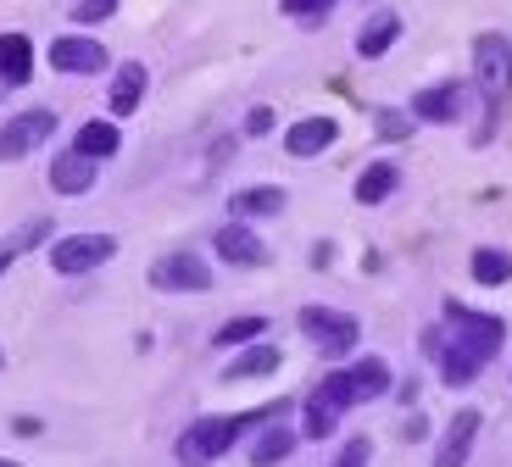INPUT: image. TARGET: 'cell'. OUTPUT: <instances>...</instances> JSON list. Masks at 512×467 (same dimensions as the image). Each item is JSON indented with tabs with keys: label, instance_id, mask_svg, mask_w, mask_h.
<instances>
[{
	"label": "cell",
	"instance_id": "cell-1",
	"mask_svg": "<svg viewBox=\"0 0 512 467\" xmlns=\"http://www.w3.org/2000/svg\"><path fill=\"white\" fill-rule=\"evenodd\" d=\"M446 317H451V323L423 329L418 345L435 356L440 384L462 390V384H474L479 373H485V362H496V351L507 345V323L490 317V312H468L462 301H446Z\"/></svg>",
	"mask_w": 512,
	"mask_h": 467
},
{
	"label": "cell",
	"instance_id": "cell-2",
	"mask_svg": "<svg viewBox=\"0 0 512 467\" xmlns=\"http://www.w3.org/2000/svg\"><path fill=\"white\" fill-rule=\"evenodd\" d=\"M290 412V406H262V412H245V417H195L190 429L179 434V445H173V456H179L184 467H206L218 462V456L234 451V440H240L245 429H256V423H268V417Z\"/></svg>",
	"mask_w": 512,
	"mask_h": 467
},
{
	"label": "cell",
	"instance_id": "cell-3",
	"mask_svg": "<svg viewBox=\"0 0 512 467\" xmlns=\"http://www.w3.org/2000/svg\"><path fill=\"white\" fill-rule=\"evenodd\" d=\"M384 390H390V367H384V356H362V362H351V367H334L312 395H323L334 412H351V406H362V401H379Z\"/></svg>",
	"mask_w": 512,
	"mask_h": 467
},
{
	"label": "cell",
	"instance_id": "cell-4",
	"mask_svg": "<svg viewBox=\"0 0 512 467\" xmlns=\"http://www.w3.org/2000/svg\"><path fill=\"white\" fill-rule=\"evenodd\" d=\"M474 78H479V95L490 106V123H496L501 101L512 95V39L507 34H479L474 39Z\"/></svg>",
	"mask_w": 512,
	"mask_h": 467
},
{
	"label": "cell",
	"instance_id": "cell-5",
	"mask_svg": "<svg viewBox=\"0 0 512 467\" xmlns=\"http://www.w3.org/2000/svg\"><path fill=\"white\" fill-rule=\"evenodd\" d=\"M301 334H307L329 362H340L346 351H357L362 323L351 312H334V306H301Z\"/></svg>",
	"mask_w": 512,
	"mask_h": 467
},
{
	"label": "cell",
	"instance_id": "cell-6",
	"mask_svg": "<svg viewBox=\"0 0 512 467\" xmlns=\"http://www.w3.org/2000/svg\"><path fill=\"white\" fill-rule=\"evenodd\" d=\"M112 256H117L112 234H62V240L51 245V267L62 278H84V273H95V267H106Z\"/></svg>",
	"mask_w": 512,
	"mask_h": 467
},
{
	"label": "cell",
	"instance_id": "cell-7",
	"mask_svg": "<svg viewBox=\"0 0 512 467\" xmlns=\"http://www.w3.org/2000/svg\"><path fill=\"white\" fill-rule=\"evenodd\" d=\"M151 290H162V295H201V290H212V267H206L195 251H167V256L151 262Z\"/></svg>",
	"mask_w": 512,
	"mask_h": 467
},
{
	"label": "cell",
	"instance_id": "cell-8",
	"mask_svg": "<svg viewBox=\"0 0 512 467\" xmlns=\"http://www.w3.org/2000/svg\"><path fill=\"white\" fill-rule=\"evenodd\" d=\"M51 134H56V112H51V106L17 112L12 123L0 128V162H23V156H34Z\"/></svg>",
	"mask_w": 512,
	"mask_h": 467
},
{
	"label": "cell",
	"instance_id": "cell-9",
	"mask_svg": "<svg viewBox=\"0 0 512 467\" xmlns=\"http://www.w3.org/2000/svg\"><path fill=\"white\" fill-rule=\"evenodd\" d=\"M45 62H51L56 73L90 78V73H106V67H112V51H106L101 39H90V34H62V39H51Z\"/></svg>",
	"mask_w": 512,
	"mask_h": 467
},
{
	"label": "cell",
	"instance_id": "cell-10",
	"mask_svg": "<svg viewBox=\"0 0 512 467\" xmlns=\"http://www.w3.org/2000/svg\"><path fill=\"white\" fill-rule=\"evenodd\" d=\"M479 429H485V412H479V406H462V412H451V429L440 434V445H435V467H468Z\"/></svg>",
	"mask_w": 512,
	"mask_h": 467
},
{
	"label": "cell",
	"instance_id": "cell-11",
	"mask_svg": "<svg viewBox=\"0 0 512 467\" xmlns=\"http://www.w3.org/2000/svg\"><path fill=\"white\" fill-rule=\"evenodd\" d=\"M145 84H151L145 62H123V67H117V73H112V89H106V112H112V123H123V117L140 112Z\"/></svg>",
	"mask_w": 512,
	"mask_h": 467
},
{
	"label": "cell",
	"instance_id": "cell-12",
	"mask_svg": "<svg viewBox=\"0 0 512 467\" xmlns=\"http://www.w3.org/2000/svg\"><path fill=\"white\" fill-rule=\"evenodd\" d=\"M212 251H218L223 262H234V267H262V262H268V245L256 240L240 217H234V223H223L218 234H212Z\"/></svg>",
	"mask_w": 512,
	"mask_h": 467
},
{
	"label": "cell",
	"instance_id": "cell-13",
	"mask_svg": "<svg viewBox=\"0 0 512 467\" xmlns=\"http://www.w3.org/2000/svg\"><path fill=\"white\" fill-rule=\"evenodd\" d=\"M462 106H468V89L462 84H435V89H418L412 95V117L418 123H457Z\"/></svg>",
	"mask_w": 512,
	"mask_h": 467
},
{
	"label": "cell",
	"instance_id": "cell-14",
	"mask_svg": "<svg viewBox=\"0 0 512 467\" xmlns=\"http://www.w3.org/2000/svg\"><path fill=\"white\" fill-rule=\"evenodd\" d=\"M51 190L56 195H90L95 190V162L84 151H73V145L56 151L51 156Z\"/></svg>",
	"mask_w": 512,
	"mask_h": 467
},
{
	"label": "cell",
	"instance_id": "cell-15",
	"mask_svg": "<svg viewBox=\"0 0 512 467\" xmlns=\"http://www.w3.org/2000/svg\"><path fill=\"white\" fill-rule=\"evenodd\" d=\"M334 139H340V123H334V117H301V123L284 128V151L290 156H318V151H329Z\"/></svg>",
	"mask_w": 512,
	"mask_h": 467
},
{
	"label": "cell",
	"instance_id": "cell-16",
	"mask_svg": "<svg viewBox=\"0 0 512 467\" xmlns=\"http://www.w3.org/2000/svg\"><path fill=\"white\" fill-rule=\"evenodd\" d=\"M28 78H34V39L12 28V34H0V84L23 89Z\"/></svg>",
	"mask_w": 512,
	"mask_h": 467
},
{
	"label": "cell",
	"instance_id": "cell-17",
	"mask_svg": "<svg viewBox=\"0 0 512 467\" xmlns=\"http://www.w3.org/2000/svg\"><path fill=\"white\" fill-rule=\"evenodd\" d=\"M396 190H401V167L396 162H368L357 173V190L351 195H357V206H384Z\"/></svg>",
	"mask_w": 512,
	"mask_h": 467
},
{
	"label": "cell",
	"instance_id": "cell-18",
	"mask_svg": "<svg viewBox=\"0 0 512 467\" xmlns=\"http://www.w3.org/2000/svg\"><path fill=\"white\" fill-rule=\"evenodd\" d=\"M73 151H84L90 162H106V156L123 151V128H117L112 117H90V123L73 134Z\"/></svg>",
	"mask_w": 512,
	"mask_h": 467
},
{
	"label": "cell",
	"instance_id": "cell-19",
	"mask_svg": "<svg viewBox=\"0 0 512 467\" xmlns=\"http://www.w3.org/2000/svg\"><path fill=\"white\" fill-rule=\"evenodd\" d=\"M290 451H295V423H284V417H268V429L251 440V462L256 467H279Z\"/></svg>",
	"mask_w": 512,
	"mask_h": 467
},
{
	"label": "cell",
	"instance_id": "cell-20",
	"mask_svg": "<svg viewBox=\"0 0 512 467\" xmlns=\"http://www.w3.org/2000/svg\"><path fill=\"white\" fill-rule=\"evenodd\" d=\"M229 212L240 217V223H245V217H251V223H256V217H279V212H284V190H279V184H256V190H234Z\"/></svg>",
	"mask_w": 512,
	"mask_h": 467
},
{
	"label": "cell",
	"instance_id": "cell-21",
	"mask_svg": "<svg viewBox=\"0 0 512 467\" xmlns=\"http://www.w3.org/2000/svg\"><path fill=\"white\" fill-rule=\"evenodd\" d=\"M279 362H284V356L273 351V345H245V351L234 356L229 367H223V379H229V384H240V379H268V373H279Z\"/></svg>",
	"mask_w": 512,
	"mask_h": 467
},
{
	"label": "cell",
	"instance_id": "cell-22",
	"mask_svg": "<svg viewBox=\"0 0 512 467\" xmlns=\"http://www.w3.org/2000/svg\"><path fill=\"white\" fill-rule=\"evenodd\" d=\"M396 39H401V17H396V12H373V17H368V28L357 34V56L379 62V56L390 51Z\"/></svg>",
	"mask_w": 512,
	"mask_h": 467
},
{
	"label": "cell",
	"instance_id": "cell-23",
	"mask_svg": "<svg viewBox=\"0 0 512 467\" xmlns=\"http://www.w3.org/2000/svg\"><path fill=\"white\" fill-rule=\"evenodd\" d=\"M468 273H474V284H485V290H501L512 278V256L496 251V245H479V251L468 256Z\"/></svg>",
	"mask_w": 512,
	"mask_h": 467
},
{
	"label": "cell",
	"instance_id": "cell-24",
	"mask_svg": "<svg viewBox=\"0 0 512 467\" xmlns=\"http://www.w3.org/2000/svg\"><path fill=\"white\" fill-rule=\"evenodd\" d=\"M301 412H307V417H301V434H307V440H329V434L340 429V412H334V406L323 401V395H312V401L301 406Z\"/></svg>",
	"mask_w": 512,
	"mask_h": 467
},
{
	"label": "cell",
	"instance_id": "cell-25",
	"mask_svg": "<svg viewBox=\"0 0 512 467\" xmlns=\"http://www.w3.org/2000/svg\"><path fill=\"white\" fill-rule=\"evenodd\" d=\"M262 334H268V317H256V312H251V317H229V323H223L212 340H218V345H256Z\"/></svg>",
	"mask_w": 512,
	"mask_h": 467
},
{
	"label": "cell",
	"instance_id": "cell-26",
	"mask_svg": "<svg viewBox=\"0 0 512 467\" xmlns=\"http://www.w3.org/2000/svg\"><path fill=\"white\" fill-rule=\"evenodd\" d=\"M117 6H123V0H73V23L95 28V23H106V17H117Z\"/></svg>",
	"mask_w": 512,
	"mask_h": 467
},
{
	"label": "cell",
	"instance_id": "cell-27",
	"mask_svg": "<svg viewBox=\"0 0 512 467\" xmlns=\"http://www.w3.org/2000/svg\"><path fill=\"white\" fill-rule=\"evenodd\" d=\"M284 17H301V23H318L323 12H334V0H279Z\"/></svg>",
	"mask_w": 512,
	"mask_h": 467
},
{
	"label": "cell",
	"instance_id": "cell-28",
	"mask_svg": "<svg viewBox=\"0 0 512 467\" xmlns=\"http://www.w3.org/2000/svg\"><path fill=\"white\" fill-rule=\"evenodd\" d=\"M45 234H51V223H45V217H39V223L17 228V240L6 245V251H12V256H23V251H34V245H45Z\"/></svg>",
	"mask_w": 512,
	"mask_h": 467
},
{
	"label": "cell",
	"instance_id": "cell-29",
	"mask_svg": "<svg viewBox=\"0 0 512 467\" xmlns=\"http://www.w3.org/2000/svg\"><path fill=\"white\" fill-rule=\"evenodd\" d=\"M412 123H418L412 112H379V134H384V139H407Z\"/></svg>",
	"mask_w": 512,
	"mask_h": 467
},
{
	"label": "cell",
	"instance_id": "cell-30",
	"mask_svg": "<svg viewBox=\"0 0 512 467\" xmlns=\"http://www.w3.org/2000/svg\"><path fill=\"white\" fill-rule=\"evenodd\" d=\"M368 456H373V445H368V440H346L340 462H329V467H368Z\"/></svg>",
	"mask_w": 512,
	"mask_h": 467
},
{
	"label": "cell",
	"instance_id": "cell-31",
	"mask_svg": "<svg viewBox=\"0 0 512 467\" xmlns=\"http://www.w3.org/2000/svg\"><path fill=\"white\" fill-rule=\"evenodd\" d=\"M268 128H273L268 106H251V112H245V134H268Z\"/></svg>",
	"mask_w": 512,
	"mask_h": 467
},
{
	"label": "cell",
	"instance_id": "cell-32",
	"mask_svg": "<svg viewBox=\"0 0 512 467\" xmlns=\"http://www.w3.org/2000/svg\"><path fill=\"white\" fill-rule=\"evenodd\" d=\"M12 262H17V256L6 251V245H0V278H6V267H12Z\"/></svg>",
	"mask_w": 512,
	"mask_h": 467
},
{
	"label": "cell",
	"instance_id": "cell-33",
	"mask_svg": "<svg viewBox=\"0 0 512 467\" xmlns=\"http://www.w3.org/2000/svg\"><path fill=\"white\" fill-rule=\"evenodd\" d=\"M0 467H23V462H12V456H0Z\"/></svg>",
	"mask_w": 512,
	"mask_h": 467
},
{
	"label": "cell",
	"instance_id": "cell-34",
	"mask_svg": "<svg viewBox=\"0 0 512 467\" xmlns=\"http://www.w3.org/2000/svg\"><path fill=\"white\" fill-rule=\"evenodd\" d=\"M0 367H6V351H0Z\"/></svg>",
	"mask_w": 512,
	"mask_h": 467
}]
</instances>
